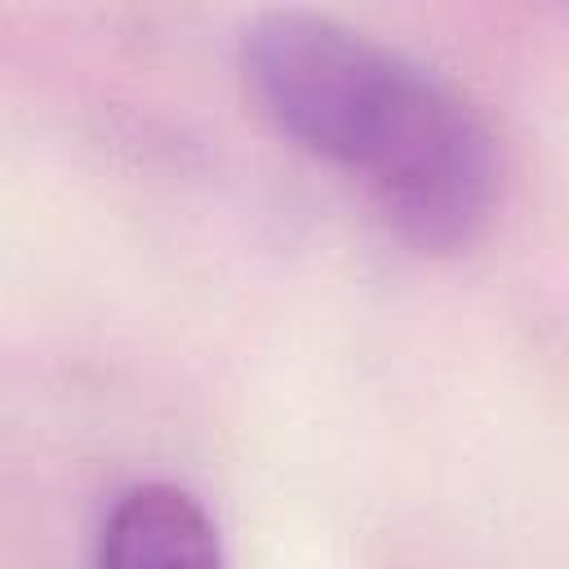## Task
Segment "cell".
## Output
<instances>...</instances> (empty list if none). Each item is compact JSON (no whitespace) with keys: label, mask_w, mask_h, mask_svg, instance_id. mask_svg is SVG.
I'll list each match as a JSON object with an SVG mask.
<instances>
[{"label":"cell","mask_w":569,"mask_h":569,"mask_svg":"<svg viewBox=\"0 0 569 569\" xmlns=\"http://www.w3.org/2000/svg\"><path fill=\"white\" fill-rule=\"evenodd\" d=\"M236 71L298 151L342 173L422 253L476 244L502 200V151L485 111L413 53L311 9L240 27Z\"/></svg>","instance_id":"obj_1"},{"label":"cell","mask_w":569,"mask_h":569,"mask_svg":"<svg viewBox=\"0 0 569 569\" xmlns=\"http://www.w3.org/2000/svg\"><path fill=\"white\" fill-rule=\"evenodd\" d=\"M93 569H227L204 502L173 480L129 485L98 529Z\"/></svg>","instance_id":"obj_2"}]
</instances>
